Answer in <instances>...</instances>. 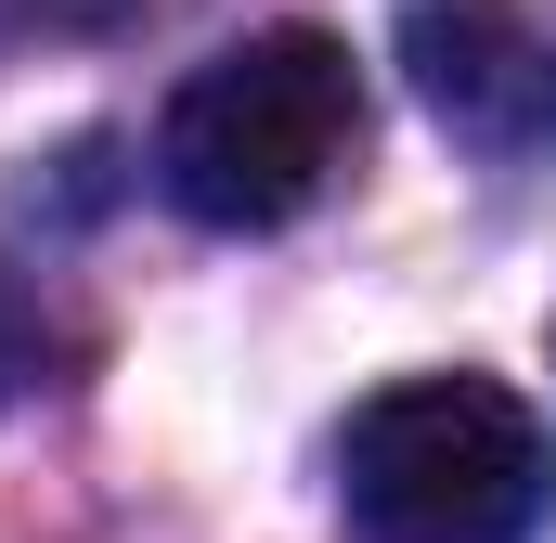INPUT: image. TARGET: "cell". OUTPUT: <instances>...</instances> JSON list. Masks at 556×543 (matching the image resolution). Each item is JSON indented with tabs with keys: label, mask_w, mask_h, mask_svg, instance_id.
Segmentation results:
<instances>
[{
	"label": "cell",
	"mask_w": 556,
	"mask_h": 543,
	"mask_svg": "<svg viewBox=\"0 0 556 543\" xmlns=\"http://www.w3.org/2000/svg\"><path fill=\"white\" fill-rule=\"evenodd\" d=\"M363 543H531L556 518V427L492 376H402L337 440Z\"/></svg>",
	"instance_id": "obj_2"
},
{
	"label": "cell",
	"mask_w": 556,
	"mask_h": 543,
	"mask_svg": "<svg viewBox=\"0 0 556 543\" xmlns=\"http://www.w3.org/2000/svg\"><path fill=\"white\" fill-rule=\"evenodd\" d=\"M402 65H415L427 117L453 142H479V155H544L556 142V52L531 39L518 0H415Z\"/></svg>",
	"instance_id": "obj_3"
},
{
	"label": "cell",
	"mask_w": 556,
	"mask_h": 543,
	"mask_svg": "<svg viewBox=\"0 0 556 543\" xmlns=\"http://www.w3.org/2000/svg\"><path fill=\"white\" fill-rule=\"evenodd\" d=\"M350 130H363V78H350V39L324 26H260L233 52H207L155 130V181L181 220L207 233H273L298 220L337 168H350Z\"/></svg>",
	"instance_id": "obj_1"
}]
</instances>
